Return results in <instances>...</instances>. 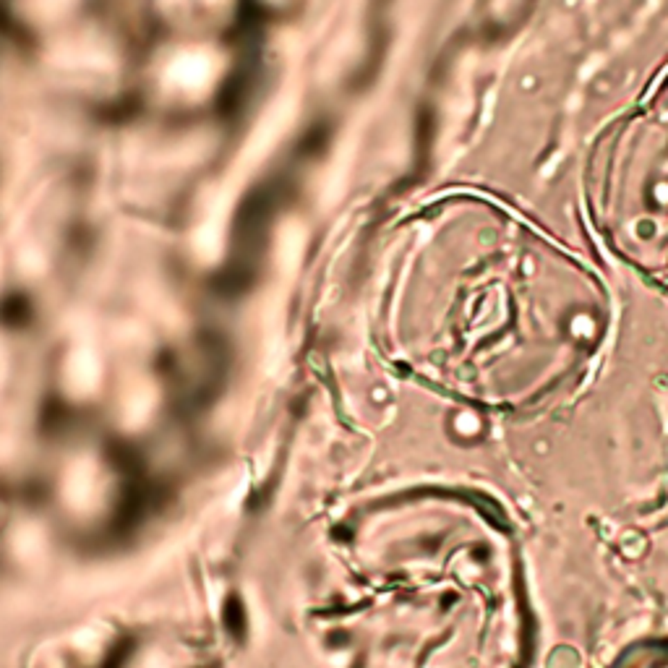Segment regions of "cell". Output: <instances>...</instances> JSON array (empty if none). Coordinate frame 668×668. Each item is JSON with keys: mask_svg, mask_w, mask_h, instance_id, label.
Here are the masks:
<instances>
[{"mask_svg": "<svg viewBox=\"0 0 668 668\" xmlns=\"http://www.w3.org/2000/svg\"><path fill=\"white\" fill-rule=\"evenodd\" d=\"M209 79H212V60L201 53L178 57L170 69V81H175L181 89H199Z\"/></svg>", "mask_w": 668, "mask_h": 668, "instance_id": "1", "label": "cell"}]
</instances>
